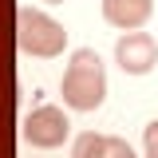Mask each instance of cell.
I'll use <instances>...</instances> for the list:
<instances>
[{
	"mask_svg": "<svg viewBox=\"0 0 158 158\" xmlns=\"http://www.w3.org/2000/svg\"><path fill=\"white\" fill-rule=\"evenodd\" d=\"M111 150V135H99V131H83L71 142V158H107Z\"/></svg>",
	"mask_w": 158,
	"mask_h": 158,
	"instance_id": "obj_6",
	"label": "cell"
},
{
	"mask_svg": "<svg viewBox=\"0 0 158 158\" xmlns=\"http://www.w3.org/2000/svg\"><path fill=\"white\" fill-rule=\"evenodd\" d=\"M115 63L127 71V75H146V71H154L158 63V40L150 32H123L115 40Z\"/></svg>",
	"mask_w": 158,
	"mask_h": 158,
	"instance_id": "obj_4",
	"label": "cell"
},
{
	"mask_svg": "<svg viewBox=\"0 0 158 158\" xmlns=\"http://www.w3.org/2000/svg\"><path fill=\"white\" fill-rule=\"evenodd\" d=\"M48 4H63V0H48Z\"/></svg>",
	"mask_w": 158,
	"mask_h": 158,
	"instance_id": "obj_9",
	"label": "cell"
},
{
	"mask_svg": "<svg viewBox=\"0 0 158 158\" xmlns=\"http://www.w3.org/2000/svg\"><path fill=\"white\" fill-rule=\"evenodd\" d=\"M59 91H63V103L71 111H99L103 99H107V67L99 59L95 48H75L67 67H63V79H59Z\"/></svg>",
	"mask_w": 158,
	"mask_h": 158,
	"instance_id": "obj_1",
	"label": "cell"
},
{
	"mask_svg": "<svg viewBox=\"0 0 158 158\" xmlns=\"http://www.w3.org/2000/svg\"><path fill=\"white\" fill-rule=\"evenodd\" d=\"M142 150H146V158H158V118L142 127Z\"/></svg>",
	"mask_w": 158,
	"mask_h": 158,
	"instance_id": "obj_7",
	"label": "cell"
},
{
	"mask_svg": "<svg viewBox=\"0 0 158 158\" xmlns=\"http://www.w3.org/2000/svg\"><path fill=\"white\" fill-rule=\"evenodd\" d=\"M154 16V0H103V20L118 32H138Z\"/></svg>",
	"mask_w": 158,
	"mask_h": 158,
	"instance_id": "obj_5",
	"label": "cell"
},
{
	"mask_svg": "<svg viewBox=\"0 0 158 158\" xmlns=\"http://www.w3.org/2000/svg\"><path fill=\"white\" fill-rule=\"evenodd\" d=\"M107 158H138V154H135V146H131L127 138H115V135H111V150H107Z\"/></svg>",
	"mask_w": 158,
	"mask_h": 158,
	"instance_id": "obj_8",
	"label": "cell"
},
{
	"mask_svg": "<svg viewBox=\"0 0 158 158\" xmlns=\"http://www.w3.org/2000/svg\"><path fill=\"white\" fill-rule=\"evenodd\" d=\"M67 135H71V118L56 103H40L24 118V142H32L36 150H56L67 142Z\"/></svg>",
	"mask_w": 158,
	"mask_h": 158,
	"instance_id": "obj_3",
	"label": "cell"
},
{
	"mask_svg": "<svg viewBox=\"0 0 158 158\" xmlns=\"http://www.w3.org/2000/svg\"><path fill=\"white\" fill-rule=\"evenodd\" d=\"M16 44L24 56L56 59L67 48V28L59 20H52L48 12H40V8H20L16 12Z\"/></svg>",
	"mask_w": 158,
	"mask_h": 158,
	"instance_id": "obj_2",
	"label": "cell"
}]
</instances>
